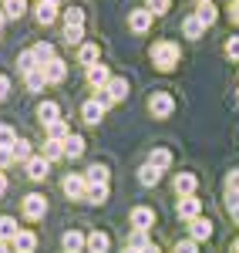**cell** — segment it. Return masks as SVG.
I'll return each mask as SVG.
<instances>
[{
    "mask_svg": "<svg viewBox=\"0 0 239 253\" xmlns=\"http://www.w3.org/2000/svg\"><path fill=\"white\" fill-rule=\"evenodd\" d=\"M179 44L175 41H159L155 47H152V64L159 68V71H172L175 64H179Z\"/></svg>",
    "mask_w": 239,
    "mask_h": 253,
    "instance_id": "obj_1",
    "label": "cell"
},
{
    "mask_svg": "<svg viewBox=\"0 0 239 253\" xmlns=\"http://www.w3.org/2000/svg\"><path fill=\"white\" fill-rule=\"evenodd\" d=\"M148 112L155 118H169L175 112V98L169 95V91H155V95L148 98Z\"/></svg>",
    "mask_w": 239,
    "mask_h": 253,
    "instance_id": "obj_2",
    "label": "cell"
},
{
    "mask_svg": "<svg viewBox=\"0 0 239 253\" xmlns=\"http://www.w3.org/2000/svg\"><path fill=\"white\" fill-rule=\"evenodd\" d=\"M20 206H24V216H27V219H34V223L44 219V213H47V199H44L40 193H27Z\"/></svg>",
    "mask_w": 239,
    "mask_h": 253,
    "instance_id": "obj_3",
    "label": "cell"
},
{
    "mask_svg": "<svg viewBox=\"0 0 239 253\" xmlns=\"http://www.w3.org/2000/svg\"><path fill=\"white\" fill-rule=\"evenodd\" d=\"M104 112H108V105H104V101H101L98 95H95V98H88V101L81 105V118H84L88 125H101Z\"/></svg>",
    "mask_w": 239,
    "mask_h": 253,
    "instance_id": "obj_4",
    "label": "cell"
},
{
    "mask_svg": "<svg viewBox=\"0 0 239 253\" xmlns=\"http://www.w3.org/2000/svg\"><path fill=\"white\" fill-rule=\"evenodd\" d=\"M152 20H155V14H152L148 7H138V10H132V14H128V27H132L135 34H148Z\"/></svg>",
    "mask_w": 239,
    "mask_h": 253,
    "instance_id": "obj_5",
    "label": "cell"
},
{
    "mask_svg": "<svg viewBox=\"0 0 239 253\" xmlns=\"http://www.w3.org/2000/svg\"><path fill=\"white\" fill-rule=\"evenodd\" d=\"M64 196L68 199H84L88 196V179L84 175H64Z\"/></svg>",
    "mask_w": 239,
    "mask_h": 253,
    "instance_id": "obj_6",
    "label": "cell"
},
{
    "mask_svg": "<svg viewBox=\"0 0 239 253\" xmlns=\"http://www.w3.org/2000/svg\"><path fill=\"white\" fill-rule=\"evenodd\" d=\"M196 216H202V203H199V196H179V219L192 223Z\"/></svg>",
    "mask_w": 239,
    "mask_h": 253,
    "instance_id": "obj_7",
    "label": "cell"
},
{
    "mask_svg": "<svg viewBox=\"0 0 239 253\" xmlns=\"http://www.w3.org/2000/svg\"><path fill=\"white\" fill-rule=\"evenodd\" d=\"M24 169H27V175H31L34 182H40V179L47 175V169H51V162H47L44 156H31L27 162H24Z\"/></svg>",
    "mask_w": 239,
    "mask_h": 253,
    "instance_id": "obj_8",
    "label": "cell"
},
{
    "mask_svg": "<svg viewBox=\"0 0 239 253\" xmlns=\"http://www.w3.org/2000/svg\"><path fill=\"white\" fill-rule=\"evenodd\" d=\"M132 226H135V230H152V226H155V213H152L148 206H135V210H132Z\"/></svg>",
    "mask_w": 239,
    "mask_h": 253,
    "instance_id": "obj_9",
    "label": "cell"
},
{
    "mask_svg": "<svg viewBox=\"0 0 239 253\" xmlns=\"http://www.w3.org/2000/svg\"><path fill=\"white\" fill-rule=\"evenodd\" d=\"M44 75H47V84H61V81L68 78V64H64L61 58L47 61V64H44Z\"/></svg>",
    "mask_w": 239,
    "mask_h": 253,
    "instance_id": "obj_10",
    "label": "cell"
},
{
    "mask_svg": "<svg viewBox=\"0 0 239 253\" xmlns=\"http://www.w3.org/2000/svg\"><path fill=\"white\" fill-rule=\"evenodd\" d=\"M10 247H14L17 253H34L37 250V236L31 233V230H20V233L10 240Z\"/></svg>",
    "mask_w": 239,
    "mask_h": 253,
    "instance_id": "obj_11",
    "label": "cell"
},
{
    "mask_svg": "<svg viewBox=\"0 0 239 253\" xmlns=\"http://www.w3.org/2000/svg\"><path fill=\"white\" fill-rule=\"evenodd\" d=\"M88 81H91V88H108V81H111V71H108V68H104V64H91V68H88Z\"/></svg>",
    "mask_w": 239,
    "mask_h": 253,
    "instance_id": "obj_12",
    "label": "cell"
},
{
    "mask_svg": "<svg viewBox=\"0 0 239 253\" xmlns=\"http://www.w3.org/2000/svg\"><path fill=\"white\" fill-rule=\"evenodd\" d=\"M189 236H192V240H209V236H212V223H209V219H205V216H196V219H192V223H189Z\"/></svg>",
    "mask_w": 239,
    "mask_h": 253,
    "instance_id": "obj_13",
    "label": "cell"
},
{
    "mask_svg": "<svg viewBox=\"0 0 239 253\" xmlns=\"http://www.w3.org/2000/svg\"><path fill=\"white\" fill-rule=\"evenodd\" d=\"M196 186H199V179H196L192 172L175 175V196H196Z\"/></svg>",
    "mask_w": 239,
    "mask_h": 253,
    "instance_id": "obj_14",
    "label": "cell"
},
{
    "mask_svg": "<svg viewBox=\"0 0 239 253\" xmlns=\"http://www.w3.org/2000/svg\"><path fill=\"white\" fill-rule=\"evenodd\" d=\"M81 250H88V236L78 230H68L64 233V253H81Z\"/></svg>",
    "mask_w": 239,
    "mask_h": 253,
    "instance_id": "obj_15",
    "label": "cell"
},
{
    "mask_svg": "<svg viewBox=\"0 0 239 253\" xmlns=\"http://www.w3.org/2000/svg\"><path fill=\"white\" fill-rule=\"evenodd\" d=\"M84 203H91V206L108 203V182H88V196H84Z\"/></svg>",
    "mask_w": 239,
    "mask_h": 253,
    "instance_id": "obj_16",
    "label": "cell"
},
{
    "mask_svg": "<svg viewBox=\"0 0 239 253\" xmlns=\"http://www.w3.org/2000/svg\"><path fill=\"white\" fill-rule=\"evenodd\" d=\"M182 34H185L189 41H199L202 34H205V24H202V20L196 17V14H192V17H185V20H182Z\"/></svg>",
    "mask_w": 239,
    "mask_h": 253,
    "instance_id": "obj_17",
    "label": "cell"
},
{
    "mask_svg": "<svg viewBox=\"0 0 239 253\" xmlns=\"http://www.w3.org/2000/svg\"><path fill=\"white\" fill-rule=\"evenodd\" d=\"M81 156H84V138L71 132L64 138V159H81Z\"/></svg>",
    "mask_w": 239,
    "mask_h": 253,
    "instance_id": "obj_18",
    "label": "cell"
},
{
    "mask_svg": "<svg viewBox=\"0 0 239 253\" xmlns=\"http://www.w3.org/2000/svg\"><path fill=\"white\" fill-rule=\"evenodd\" d=\"M98 58H101V47H98V44H81V47H78V61L84 64V68L98 64Z\"/></svg>",
    "mask_w": 239,
    "mask_h": 253,
    "instance_id": "obj_19",
    "label": "cell"
},
{
    "mask_svg": "<svg viewBox=\"0 0 239 253\" xmlns=\"http://www.w3.org/2000/svg\"><path fill=\"white\" fill-rule=\"evenodd\" d=\"M34 17H37V24H54V20H58V7L47 3V0H40L37 10H34Z\"/></svg>",
    "mask_w": 239,
    "mask_h": 253,
    "instance_id": "obj_20",
    "label": "cell"
},
{
    "mask_svg": "<svg viewBox=\"0 0 239 253\" xmlns=\"http://www.w3.org/2000/svg\"><path fill=\"white\" fill-rule=\"evenodd\" d=\"M37 118L44 122V125H51V122H58V118H61V108L54 105V101H40V105H37Z\"/></svg>",
    "mask_w": 239,
    "mask_h": 253,
    "instance_id": "obj_21",
    "label": "cell"
},
{
    "mask_svg": "<svg viewBox=\"0 0 239 253\" xmlns=\"http://www.w3.org/2000/svg\"><path fill=\"white\" fill-rule=\"evenodd\" d=\"M3 14L7 20H20L27 14V0H3Z\"/></svg>",
    "mask_w": 239,
    "mask_h": 253,
    "instance_id": "obj_22",
    "label": "cell"
},
{
    "mask_svg": "<svg viewBox=\"0 0 239 253\" xmlns=\"http://www.w3.org/2000/svg\"><path fill=\"white\" fill-rule=\"evenodd\" d=\"M40 156L47 159V162L64 159V142H61V138H47V145H44V152H40Z\"/></svg>",
    "mask_w": 239,
    "mask_h": 253,
    "instance_id": "obj_23",
    "label": "cell"
},
{
    "mask_svg": "<svg viewBox=\"0 0 239 253\" xmlns=\"http://www.w3.org/2000/svg\"><path fill=\"white\" fill-rule=\"evenodd\" d=\"M24 81H27V88H31V91H44V88H47V75H44V68L27 71V75H24Z\"/></svg>",
    "mask_w": 239,
    "mask_h": 253,
    "instance_id": "obj_24",
    "label": "cell"
},
{
    "mask_svg": "<svg viewBox=\"0 0 239 253\" xmlns=\"http://www.w3.org/2000/svg\"><path fill=\"white\" fill-rule=\"evenodd\" d=\"M17 233H20L17 219H14V216H0V240H7V243H10Z\"/></svg>",
    "mask_w": 239,
    "mask_h": 253,
    "instance_id": "obj_25",
    "label": "cell"
},
{
    "mask_svg": "<svg viewBox=\"0 0 239 253\" xmlns=\"http://www.w3.org/2000/svg\"><path fill=\"white\" fill-rule=\"evenodd\" d=\"M17 68H20V75L37 71V68H40V61H37V54H34V47H31V51H24V54L17 58Z\"/></svg>",
    "mask_w": 239,
    "mask_h": 253,
    "instance_id": "obj_26",
    "label": "cell"
},
{
    "mask_svg": "<svg viewBox=\"0 0 239 253\" xmlns=\"http://www.w3.org/2000/svg\"><path fill=\"white\" fill-rule=\"evenodd\" d=\"M148 162H152V166H155L159 172H165V169L172 166V152H169V149H155V152L148 156Z\"/></svg>",
    "mask_w": 239,
    "mask_h": 253,
    "instance_id": "obj_27",
    "label": "cell"
},
{
    "mask_svg": "<svg viewBox=\"0 0 239 253\" xmlns=\"http://www.w3.org/2000/svg\"><path fill=\"white\" fill-rule=\"evenodd\" d=\"M108 236L104 233H88V253H108Z\"/></svg>",
    "mask_w": 239,
    "mask_h": 253,
    "instance_id": "obj_28",
    "label": "cell"
},
{
    "mask_svg": "<svg viewBox=\"0 0 239 253\" xmlns=\"http://www.w3.org/2000/svg\"><path fill=\"white\" fill-rule=\"evenodd\" d=\"M159 175L162 172L152 166V162H145V166L138 169V182H141V186H155V182H159Z\"/></svg>",
    "mask_w": 239,
    "mask_h": 253,
    "instance_id": "obj_29",
    "label": "cell"
},
{
    "mask_svg": "<svg viewBox=\"0 0 239 253\" xmlns=\"http://www.w3.org/2000/svg\"><path fill=\"white\" fill-rule=\"evenodd\" d=\"M196 17L205 24V27H212L216 24V17H219V10L212 7V3H199V10H196Z\"/></svg>",
    "mask_w": 239,
    "mask_h": 253,
    "instance_id": "obj_30",
    "label": "cell"
},
{
    "mask_svg": "<svg viewBox=\"0 0 239 253\" xmlns=\"http://www.w3.org/2000/svg\"><path fill=\"white\" fill-rule=\"evenodd\" d=\"M34 54H37L40 68H44L47 61H54V58H58V54H54V44H47V41H40V44H34Z\"/></svg>",
    "mask_w": 239,
    "mask_h": 253,
    "instance_id": "obj_31",
    "label": "cell"
},
{
    "mask_svg": "<svg viewBox=\"0 0 239 253\" xmlns=\"http://www.w3.org/2000/svg\"><path fill=\"white\" fill-rule=\"evenodd\" d=\"M64 44H84V24L81 27H71V24H64Z\"/></svg>",
    "mask_w": 239,
    "mask_h": 253,
    "instance_id": "obj_32",
    "label": "cell"
},
{
    "mask_svg": "<svg viewBox=\"0 0 239 253\" xmlns=\"http://www.w3.org/2000/svg\"><path fill=\"white\" fill-rule=\"evenodd\" d=\"M84 179L88 182H108V166H101V162H95L88 172H84Z\"/></svg>",
    "mask_w": 239,
    "mask_h": 253,
    "instance_id": "obj_33",
    "label": "cell"
},
{
    "mask_svg": "<svg viewBox=\"0 0 239 253\" xmlns=\"http://www.w3.org/2000/svg\"><path fill=\"white\" fill-rule=\"evenodd\" d=\"M17 145V132L10 125H0V149H14Z\"/></svg>",
    "mask_w": 239,
    "mask_h": 253,
    "instance_id": "obj_34",
    "label": "cell"
},
{
    "mask_svg": "<svg viewBox=\"0 0 239 253\" xmlns=\"http://www.w3.org/2000/svg\"><path fill=\"white\" fill-rule=\"evenodd\" d=\"M47 135H51V138H61V142H64V138L71 135V132H68V122H61V118H58V122H51V125H47Z\"/></svg>",
    "mask_w": 239,
    "mask_h": 253,
    "instance_id": "obj_35",
    "label": "cell"
},
{
    "mask_svg": "<svg viewBox=\"0 0 239 253\" xmlns=\"http://www.w3.org/2000/svg\"><path fill=\"white\" fill-rule=\"evenodd\" d=\"M14 156H17V162H27V159L34 156V152H31V142H27V138H17V145H14Z\"/></svg>",
    "mask_w": 239,
    "mask_h": 253,
    "instance_id": "obj_36",
    "label": "cell"
},
{
    "mask_svg": "<svg viewBox=\"0 0 239 253\" xmlns=\"http://www.w3.org/2000/svg\"><path fill=\"white\" fill-rule=\"evenodd\" d=\"M128 247H132V250H141V247H148V230H135V233L128 236Z\"/></svg>",
    "mask_w": 239,
    "mask_h": 253,
    "instance_id": "obj_37",
    "label": "cell"
},
{
    "mask_svg": "<svg viewBox=\"0 0 239 253\" xmlns=\"http://www.w3.org/2000/svg\"><path fill=\"white\" fill-rule=\"evenodd\" d=\"M64 24H71V27H81V24H84V10H81V7H68V14H64Z\"/></svg>",
    "mask_w": 239,
    "mask_h": 253,
    "instance_id": "obj_38",
    "label": "cell"
},
{
    "mask_svg": "<svg viewBox=\"0 0 239 253\" xmlns=\"http://www.w3.org/2000/svg\"><path fill=\"white\" fill-rule=\"evenodd\" d=\"M145 7L155 14V17H162V14H169V7H172V0H145Z\"/></svg>",
    "mask_w": 239,
    "mask_h": 253,
    "instance_id": "obj_39",
    "label": "cell"
},
{
    "mask_svg": "<svg viewBox=\"0 0 239 253\" xmlns=\"http://www.w3.org/2000/svg\"><path fill=\"white\" fill-rule=\"evenodd\" d=\"M226 206H229V216H233V223L239 226V193H226Z\"/></svg>",
    "mask_w": 239,
    "mask_h": 253,
    "instance_id": "obj_40",
    "label": "cell"
},
{
    "mask_svg": "<svg viewBox=\"0 0 239 253\" xmlns=\"http://www.w3.org/2000/svg\"><path fill=\"white\" fill-rule=\"evenodd\" d=\"M175 253H199V240H192V236H185V240H179V247H175Z\"/></svg>",
    "mask_w": 239,
    "mask_h": 253,
    "instance_id": "obj_41",
    "label": "cell"
},
{
    "mask_svg": "<svg viewBox=\"0 0 239 253\" xmlns=\"http://www.w3.org/2000/svg\"><path fill=\"white\" fill-rule=\"evenodd\" d=\"M226 58H229V61H239V34H233V38L226 41Z\"/></svg>",
    "mask_w": 239,
    "mask_h": 253,
    "instance_id": "obj_42",
    "label": "cell"
},
{
    "mask_svg": "<svg viewBox=\"0 0 239 253\" xmlns=\"http://www.w3.org/2000/svg\"><path fill=\"white\" fill-rule=\"evenodd\" d=\"M17 156H14V149H0V169H7V166H14Z\"/></svg>",
    "mask_w": 239,
    "mask_h": 253,
    "instance_id": "obj_43",
    "label": "cell"
},
{
    "mask_svg": "<svg viewBox=\"0 0 239 253\" xmlns=\"http://www.w3.org/2000/svg\"><path fill=\"white\" fill-rule=\"evenodd\" d=\"M226 186H229V193H239V169H233V172H229Z\"/></svg>",
    "mask_w": 239,
    "mask_h": 253,
    "instance_id": "obj_44",
    "label": "cell"
},
{
    "mask_svg": "<svg viewBox=\"0 0 239 253\" xmlns=\"http://www.w3.org/2000/svg\"><path fill=\"white\" fill-rule=\"evenodd\" d=\"M7 95H10V81H7L3 75H0V101H3Z\"/></svg>",
    "mask_w": 239,
    "mask_h": 253,
    "instance_id": "obj_45",
    "label": "cell"
},
{
    "mask_svg": "<svg viewBox=\"0 0 239 253\" xmlns=\"http://www.w3.org/2000/svg\"><path fill=\"white\" fill-rule=\"evenodd\" d=\"M229 17H233V24H239V0L229 3Z\"/></svg>",
    "mask_w": 239,
    "mask_h": 253,
    "instance_id": "obj_46",
    "label": "cell"
},
{
    "mask_svg": "<svg viewBox=\"0 0 239 253\" xmlns=\"http://www.w3.org/2000/svg\"><path fill=\"white\" fill-rule=\"evenodd\" d=\"M138 253H162V250H159V247H155V243H148V247H141Z\"/></svg>",
    "mask_w": 239,
    "mask_h": 253,
    "instance_id": "obj_47",
    "label": "cell"
},
{
    "mask_svg": "<svg viewBox=\"0 0 239 253\" xmlns=\"http://www.w3.org/2000/svg\"><path fill=\"white\" fill-rule=\"evenodd\" d=\"M7 193V175H3V169H0V196Z\"/></svg>",
    "mask_w": 239,
    "mask_h": 253,
    "instance_id": "obj_48",
    "label": "cell"
},
{
    "mask_svg": "<svg viewBox=\"0 0 239 253\" xmlns=\"http://www.w3.org/2000/svg\"><path fill=\"white\" fill-rule=\"evenodd\" d=\"M0 253H10V247H7V240H0Z\"/></svg>",
    "mask_w": 239,
    "mask_h": 253,
    "instance_id": "obj_49",
    "label": "cell"
},
{
    "mask_svg": "<svg viewBox=\"0 0 239 253\" xmlns=\"http://www.w3.org/2000/svg\"><path fill=\"white\" fill-rule=\"evenodd\" d=\"M3 24H7V14H3V10H0V31H3Z\"/></svg>",
    "mask_w": 239,
    "mask_h": 253,
    "instance_id": "obj_50",
    "label": "cell"
},
{
    "mask_svg": "<svg viewBox=\"0 0 239 253\" xmlns=\"http://www.w3.org/2000/svg\"><path fill=\"white\" fill-rule=\"evenodd\" d=\"M233 253H239V240H236V243H233Z\"/></svg>",
    "mask_w": 239,
    "mask_h": 253,
    "instance_id": "obj_51",
    "label": "cell"
},
{
    "mask_svg": "<svg viewBox=\"0 0 239 253\" xmlns=\"http://www.w3.org/2000/svg\"><path fill=\"white\" fill-rule=\"evenodd\" d=\"M125 253H138V250H132V247H125Z\"/></svg>",
    "mask_w": 239,
    "mask_h": 253,
    "instance_id": "obj_52",
    "label": "cell"
},
{
    "mask_svg": "<svg viewBox=\"0 0 239 253\" xmlns=\"http://www.w3.org/2000/svg\"><path fill=\"white\" fill-rule=\"evenodd\" d=\"M47 3H54V7H58V3H61V0H47Z\"/></svg>",
    "mask_w": 239,
    "mask_h": 253,
    "instance_id": "obj_53",
    "label": "cell"
},
{
    "mask_svg": "<svg viewBox=\"0 0 239 253\" xmlns=\"http://www.w3.org/2000/svg\"><path fill=\"white\" fill-rule=\"evenodd\" d=\"M199 3H212V0H199Z\"/></svg>",
    "mask_w": 239,
    "mask_h": 253,
    "instance_id": "obj_54",
    "label": "cell"
},
{
    "mask_svg": "<svg viewBox=\"0 0 239 253\" xmlns=\"http://www.w3.org/2000/svg\"><path fill=\"white\" fill-rule=\"evenodd\" d=\"M236 101H239V91H236Z\"/></svg>",
    "mask_w": 239,
    "mask_h": 253,
    "instance_id": "obj_55",
    "label": "cell"
}]
</instances>
